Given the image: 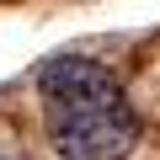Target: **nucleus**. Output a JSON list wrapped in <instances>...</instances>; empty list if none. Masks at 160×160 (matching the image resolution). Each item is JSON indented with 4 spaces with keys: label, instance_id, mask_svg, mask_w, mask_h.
Instances as JSON below:
<instances>
[{
    "label": "nucleus",
    "instance_id": "nucleus-1",
    "mask_svg": "<svg viewBox=\"0 0 160 160\" xmlns=\"http://www.w3.org/2000/svg\"><path fill=\"white\" fill-rule=\"evenodd\" d=\"M43 133L59 160H128L139 144V112L123 80L86 53H53L38 64Z\"/></svg>",
    "mask_w": 160,
    "mask_h": 160
},
{
    "label": "nucleus",
    "instance_id": "nucleus-2",
    "mask_svg": "<svg viewBox=\"0 0 160 160\" xmlns=\"http://www.w3.org/2000/svg\"><path fill=\"white\" fill-rule=\"evenodd\" d=\"M0 160H11V155H0Z\"/></svg>",
    "mask_w": 160,
    "mask_h": 160
}]
</instances>
